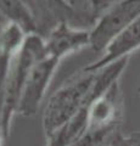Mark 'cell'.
I'll return each mask as SVG.
<instances>
[{
	"label": "cell",
	"mask_w": 140,
	"mask_h": 146,
	"mask_svg": "<svg viewBox=\"0 0 140 146\" xmlns=\"http://www.w3.org/2000/svg\"><path fill=\"white\" fill-rule=\"evenodd\" d=\"M128 58L129 56L119 58L96 72H84L77 79L57 89L49 98L43 113V129L46 139L51 138L83 107L94 104L112 84L118 82Z\"/></svg>",
	"instance_id": "1"
},
{
	"label": "cell",
	"mask_w": 140,
	"mask_h": 146,
	"mask_svg": "<svg viewBox=\"0 0 140 146\" xmlns=\"http://www.w3.org/2000/svg\"><path fill=\"white\" fill-rule=\"evenodd\" d=\"M139 16L140 0L112 3L89 31V46L95 52L104 54L110 44Z\"/></svg>",
	"instance_id": "2"
},
{
	"label": "cell",
	"mask_w": 140,
	"mask_h": 146,
	"mask_svg": "<svg viewBox=\"0 0 140 146\" xmlns=\"http://www.w3.org/2000/svg\"><path fill=\"white\" fill-rule=\"evenodd\" d=\"M60 60V57L48 52L44 48V51L34 61L28 72L22 88L17 112L27 117L34 115Z\"/></svg>",
	"instance_id": "3"
},
{
	"label": "cell",
	"mask_w": 140,
	"mask_h": 146,
	"mask_svg": "<svg viewBox=\"0 0 140 146\" xmlns=\"http://www.w3.org/2000/svg\"><path fill=\"white\" fill-rule=\"evenodd\" d=\"M140 48V16L129 25V27L110 44L100 60L84 68V72H96L119 58L129 56V54Z\"/></svg>",
	"instance_id": "4"
},
{
	"label": "cell",
	"mask_w": 140,
	"mask_h": 146,
	"mask_svg": "<svg viewBox=\"0 0 140 146\" xmlns=\"http://www.w3.org/2000/svg\"><path fill=\"white\" fill-rule=\"evenodd\" d=\"M87 45H89V31L76 29L66 22H60L49 34L45 49L48 52L62 58Z\"/></svg>",
	"instance_id": "5"
},
{
	"label": "cell",
	"mask_w": 140,
	"mask_h": 146,
	"mask_svg": "<svg viewBox=\"0 0 140 146\" xmlns=\"http://www.w3.org/2000/svg\"><path fill=\"white\" fill-rule=\"evenodd\" d=\"M0 11L12 21V25L17 26L26 33L35 34L37 22L32 12L21 1H0Z\"/></svg>",
	"instance_id": "6"
},
{
	"label": "cell",
	"mask_w": 140,
	"mask_h": 146,
	"mask_svg": "<svg viewBox=\"0 0 140 146\" xmlns=\"http://www.w3.org/2000/svg\"><path fill=\"white\" fill-rule=\"evenodd\" d=\"M110 146H140V134H134L129 138H119Z\"/></svg>",
	"instance_id": "7"
}]
</instances>
